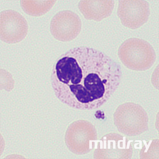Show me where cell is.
Listing matches in <instances>:
<instances>
[{"instance_id": "cell-3", "label": "cell", "mask_w": 159, "mask_h": 159, "mask_svg": "<svg viewBox=\"0 0 159 159\" xmlns=\"http://www.w3.org/2000/svg\"><path fill=\"white\" fill-rule=\"evenodd\" d=\"M28 25L25 18L18 12L8 10L1 13V39L8 43L19 42L26 36Z\"/></svg>"}, {"instance_id": "cell-5", "label": "cell", "mask_w": 159, "mask_h": 159, "mask_svg": "<svg viewBox=\"0 0 159 159\" xmlns=\"http://www.w3.org/2000/svg\"><path fill=\"white\" fill-rule=\"evenodd\" d=\"M73 12L65 11L57 13L52 20L50 30L57 39L62 41H68L74 38V22Z\"/></svg>"}, {"instance_id": "cell-1", "label": "cell", "mask_w": 159, "mask_h": 159, "mask_svg": "<svg viewBox=\"0 0 159 159\" xmlns=\"http://www.w3.org/2000/svg\"><path fill=\"white\" fill-rule=\"evenodd\" d=\"M122 75L120 65L111 57L94 48L81 46L58 58L51 79L60 100L74 109L90 110L108 100Z\"/></svg>"}, {"instance_id": "cell-6", "label": "cell", "mask_w": 159, "mask_h": 159, "mask_svg": "<svg viewBox=\"0 0 159 159\" xmlns=\"http://www.w3.org/2000/svg\"><path fill=\"white\" fill-rule=\"evenodd\" d=\"M45 1H22L21 2L23 10L29 15L39 16L46 13L51 8L46 7Z\"/></svg>"}, {"instance_id": "cell-2", "label": "cell", "mask_w": 159, "mask_h": 159, "mask_svg": "<svg viewBox=\"0 0 159 159\" xmlns=\"http://www.w3.org/2000/svg\"><path fill=\"white\" fill-rule=\"evenodd\" d=\"M119 59L127 68L136 71L149 69L156 60L152 47L144 40L137 38L127 39L119 47Z\"/></svg>"}, {"instance_id": "cell-4", "label": "cell", "mask_w": 159, "mask_h": 159, "mask_svg": "<svg viewBox=\"0 0 159 159\" xmlns=\"http://www.w3.org/2000/svg\"><path fill=\"white\" fill-rule=\"evenodd\" d=\"M117 13L123 25L132 30L136 29L148 20L150 14V6L145 1H120Z\"/></svg>"}]
</instances>
